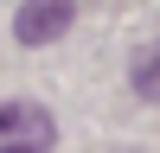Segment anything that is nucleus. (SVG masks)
I'll list each match as a JSON object with an SVG mask.
<instances>
[{
    "instance_id": "obj_1",
    "label": "nucleus",
    "mask_w": 160,
    "mask_h": 153,
    "mask_svg": "<svg viewBox=\"0 0 160 153\" xmlns=\"http://www.w3.org/2000/svg\"><path fill=\"white\" fill-rule=\"evenodd\" d=\"M58 128L38 102H0V153H51Z\"/></svg>"
},
{
    "instance_id": "obj_2",
    "label": "nucleus",
    "mask_w": 160,
    "mask_h": 153,
    "mask_svg": "<svg viewBox=\"0 0 160 153\" xmlns=\"http://www.w3.org/2000/svg\"><path fill=\"white\" fill-rule=\"evenodd\" d=\"M77 19V0H26L19 13H13V38L19 45H51V38H64Z\"/></svg>"
},
{
    "instance_id": "obj_3",
    "label": "nucleus",
    "mask_w": 160,
    "mask_h": 153,
    "mask_svg": "<svg viewBox=\"0 0 160 153\" xmlns=\"http://www.w3.org/2000/svg\"><path fill=\"white\" fill-rule=\"evenodd\" d=\"M128 89H135L141 102H160V45H148L135 64H128Z\"/></svg>"
}]
</instances>
